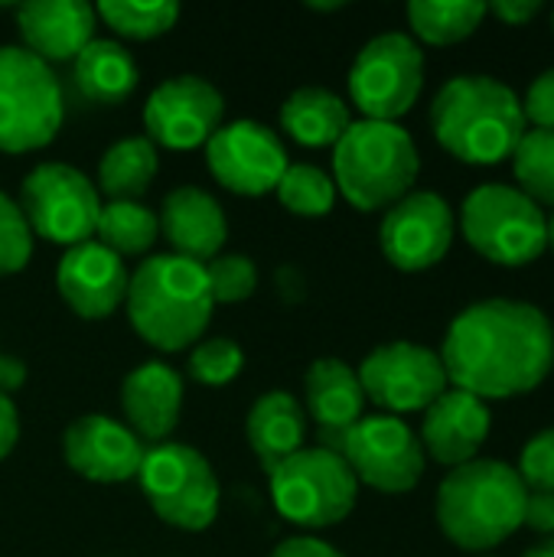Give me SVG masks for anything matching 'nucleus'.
<instances>
[{
    "label": "nucleus",
    "instance_id": "9b49d317",
    "mask_svg": "<svg viewBox=\"0 0 554 557\" xmlns=\"http://www.w3.org/2000/svg\"><path fill=\"white\" fill-rule=\"evenodd\" d=\"M16 206L33 235L72 248L95 235L101 193L82 170L49 160L23 176Z\"/></svg>",
    "mask_w": 554,
    "mask_h": 557
},
{
    "label": "nucleus",
    "instance_id": "473e14b6",
    "mask_svg": "<svg viewBox=\"0 0 554 557\" xmlns=\"http://www.w3.org/2000/svg\"><path fill=\"white\" fill-rule=\"evenodd\" d=\"M242 369H245V352L229 336L199 339L186 359V372L199 385H229L232 379L242 375Z\"/></svg>",
    "mask_w": 554,
    "mask_h": 557
},
{
    "label": "nucleus",
    "instance_id": "4c0bfd02",
    "mask_svg": "<svg viewBox=\"0 0 554 557\" xmlns=\"http://www.w3.org/2000/svg\"><path fill=\"white\" fill-rule=\"evenodd\" d=\"M522 529L535 535H554V493H529L526 496V512H522Z\"/></svg>",
    "mask_w": 554,
    "mask_h": 557
},
{
    "label": "nucleus",
    "instance_id": "393cba45",
    "mask_svg": "<svg viewBox=\"0 0 554 557\" xmlns=\"http://www.w3.org/2000/svg\"><path fill=\"white\" fill-rule=\"evenodd\" d=\"M349 124V104L323 85H300L281 104V131L304 147H333Z\"/></svg>",
    "mask_w": 554,
    "mask_h": 557
},
{
    "label": "nucleus",
    "instance_id": "72a5a7b5",
    "mask_svg": "<svg viewBox=\"0 0 554 557\" xmlns=\"http://www.w3.org/2000/svg\"><path fill=\"white\" fill-rule=\"evenodd\" d=\"M206 277L216 304H238L255 294L258 264L248 255H216L206 261Z\"/></svg>",
    "mask_w": 554,
    "mask_h": 557
},
{
    "label": "nucleus",
    "instance_id": "9d476101",
    "mask_svg": "<svg viewBox=\"0 0 554 557\" xmlns=\"http://www.w3.org/2000/svg\"><path fill=\"white\" fill-rule=\"evenodd\" d=\"M424 88V52L408 33L372 36L349 65V98L369 121H398Z\"/></svg>",
    "mask_w": 554,
    "mask_h": 557
},
{
    "label": "nucleus",
    "instance_id": "a19ab883",
    "mask_svg": "<svg viewBox=\"0 0 554 557\" xmlns=\"http://www.w3.org/2000/svg\"><path fill=\"white\" fill-rule=\"evenodd\" d=\"M16 441H20V411L13 398L0 392V460L13 454Z\"/></svg>",
    "mask_w": 554,
    "mask_h": 557
},
{
    "label": "nucleus",
    "instance_id": "f3484780",
    "mask_svg": "<svg viewBox=\"0 0 554 557\" xmlns=\"http://www.w3.org/2000/svg\"><path fill=\"white\" fill-rule=\"evenodd\" d=\"M147 444L118 418L82 414L62 434V457L72 473L91 483L137 480Z\"/></svg>",
    "mask_w": 554,
    "mask_h": 557
},
{
    "label": "nucleus",
    "instance_id": "ea45409f",
    "mask_svg": "<svg viewBox=\"0 0 554 557\" xmlns=\"http://www.w3.org/2000/svg\"><path fill=\"white\" fill-rule=\"evenodd\" d=\"M487 13H496L506 26H526L542 13V0H496Z\"/></svg>",
    "mask_w": 554,
    "mask_h": 557
},
{
    "label": "nucleus",
    "instance_id": "1a4fd4ad",
    "mask_svg": "<svg viewBox=\"0 0 554 557\" xmlns=\"http://www.w3.org/2000/svg\"><path fill=\"white\" fill-rule=\"evenodd\" d=\"M65 117L52 69L23 46H0V150L26 153L56 140Z\"/></svg>",
    "mask_w": 554,
    "mask_h": 557
},
{
    "label": "nucleus",
    "instance_id": "c03bdc74",
    "mask_svg": "<svg viewBox=\"0 0 554 557\" xmlns=\"http://www.w3.org/2000/svg\"><path fill=\"white\" fill-rule=\"evenodd\" d=\"M307 7H310V10H340L343 3H340V0H333V3H317V0H313V3H307Z\"/></svg>",
    "mask_w": 554,
    "mask_h": 557
},
{
    "label": "nucleus",
    "instance_id": "2eb2a0df",
    "mask_svg": "<svg viewBox=\"0 0 554 557\" xmlns=\"http://www.w3.org/2000/svg\"><path fill=\"white\" fill-rule=\"evenodd\" d=\"M457 219L444 196L431 189H411L392 209H385L379 225V245L392 268L418 274L441 264L454 245Z\"/></svg>",
    "mask_w": 554,
    "mask_h": 557
},
{
    "label": "nucleus",
    "instance_id": "7ed1b4c3",
    "mask_svg": "<svg viewBox=\"0 0 554 557\" xmlns=\"http://www.w3.org/2000/svg\"><path fill=\"white\" fill-rule=\"evenodd\" d=\"M212 307L206 264L173 251L147 255L127 281V320L160 352H183L206 339Z\"/></svg>",
    "mask_w": 554,
    "mask_h": 557
},
{
    "label": "nucleus",
    "instance_id": "c85d7f7f",
    "mask_svg": "<svg viewBox=\"0 0 554 557\" xmlns=\"http://www.w3.org/2000/svg\"><path fill=\"white\" fill-rule=\"evenodd\" d=\"M487 16V3L480 0H411L408 23L418 39L431 46H454L477 33Z\"/></svg>",
    "mask_w": 554,
    "mask_h": 557
},
{
    "label": "nucleus",
    "instance_id": "f03ea898",
    "mask_svg": "<svg viewBox=\"0 0 554 557\" xmlns=\"http://www.w3.org/2000/svg\"><path fill=\"white\" fill-rule=\"evenodd\" d=\"M431 131L438 144L473 166L509 160L529 131L522 98L493 75H454L431 101Z\"/></svg>",
    "mask_w": 554,
    "mask_h": 557
},
{
    "label": "nucleus",
    "instance_id": "6ab92c4d",
    "mask_svg": "<svg viewBox=\"0 0 554 557\" xmlns=\"http://www.w3.org/2000/svg\"><path fill=\"white\" fill-rule=\"evenodd\" d=\"M304 411L317 424L320 447L340 454L346 434L366 418V392L356 369L336 356L313 359L304 375Z\"/></svg>",
    "mask_w": 554,
    "mask_h": 557
},
{
    "label": "nucleus",
    "instance_id": "79ce46f5",
    "mask_svg": "<svg viewBox=\"0 0 554 557\" xmlns=\"http://www.w3.org/2000/svg\"><path fill=\"white\" fill-rule=\"evenodd\" d=\"M26 375H29V372H26L23 359H16V356H7V352H0V392H3V395H10V392L23 388Z\"/></svg>",
    "mask_w": 554,
    "mask_h": 557
},
{
    "label": "nucleus",
    "instance_id": "f257e3e1",
    "mask_svg": "<svg viewBox=\"0 0 554 557\" xmlns=\"http://www.w3.org/2000/svg\"><path fill=\"white\" fill-rule=\"evenodd\" d=\"M438 356L451 388L480 401L529 395L552 375L554 326L535 304L490 297L454 317Z\"/></svg>",
    "mask_w": 554,
    "mask_h": 557
},
{
    "label": "nucleus",
    "instance_id": "a211bd4d",
    "mask_svg": "<svg viewBox=\"0 0 554 557\" xmlns=\"http://www.w3.org/2000/svg\"><path fill=\"white\" fill-rule=\"evenodd\" d=\"M131 271L121 255L88 238L82 245L65 248L56 268V287L62 300L82 320H104L118 307H124Z\"/></svg>",
    "mask_w": 554,
    "mask_h": 557
},
{
    "label": "nucleus",
    "instance_id": "4be33fe9",
    "mask_svg": "<svg viewBox=\"0 0 554 557\" xmlns=\"http://www.w3.org/2000/svg\"><path fill=\"white\" fill-rule=\"evenodd\" d=\"M157 219L173 255H183L199 264L222 255V245L229 238V219L219 199L206 193L202 186H189V183L173 186L163 196Z\"/></svg>",
    "mask_w": 554,
    "mask_h": 557
},
{
    "label": "nucleus",
    "instance_id": "a878e982",
    "mask_svg": "<svg viewBox=\"0 0 554 557\" xmlns=\"http://www.w3.org/2000/svg\"><path fill=\"white\" fill-rule=\"evenodd\" d=\"M72 75L78 91L98 104H118L137 88V62L118 39H91L72 59Z\"/></svg>",
    "mask_w": 554,
    "mask_h": 557
},
{
    "label": "nucleus",
    "instance_id": "39448f33",
    "mask_svg": "<svg viewBox=\"0 0 554 557\" xmlns=\"http://www.w3.org/2000/svg\"><path fill=\"white\" fill-rule=\"evenodd\" d=\"M421 173L415 137L398 121L359 117L333 144L336 193L359 212L392 209L405 199Z\"/></svg>",
    "mask_w": 554,
    "mask_h": 557
},
{
    "label": "nucleus",
    "instance_id": "bb28decb",
    "mask_svg": "<svg viewBox=\"0 0 554 557\" xmlns=\"http://www.w3.org/2000/svg\"><path fill=\"white\" fill-rule=\"evenodd\" d=\"M160 170L157 144L147 134L114 140L98 160V193L108 199H140Z\"/></svg>",
    "mask_w": 554,
    "mask_h": 557
},
{
    "label": "nucleus",
    "instance_id": "b1692460",
    "mask_svg": "<svg viewBox=\"0 0 554 557\" xmlns=\"http://www.w3.org/2000/svg\"><path fill=\"white\" fill-rule=\"evenodd\" d=\"M245 437L264 473L307 447V411L291 392H264L245 418Z\"/></svg>",
    "mask_w": 554,
    "mask_h": 557
},
{
    "label": "nucleus",
    "instance_id": "c756f323",
    "mask_svg": "<svg viewBox=\"0 0 554 557\" xmlns=\"http://www.w3.org/2000/svg\"><path fill=\"white\" fill-rule=\"evenodd\" d=\"M513 173L519 189L535 206L554 209V131L529 127L513 153Z\"/></svg>",
    "mask_w": 554,
    "mask_h": 557
},
{
    "label": "nucleus",
    "instance_id": "cd10ccee",
    "mask_svg": "<svg viewBox=\"0 0 554 557\" xmlns=\"http://www.w3.org/2000/svg\"><path fill=\"white\" fill-rule=\"evenodd\" d=\"M160 238V219L140 199H108L101 202L95 242L111 248L121 258L147 255Z\"/></svg>",
    "mask_w": 554,
    "mask_h": 557
},
{
    "label": "nucleus",
    "instance_id": "58836bf2",
    "mask_svg": "<svg viewBox=\"0 0 554 557\" xmlns=\"http://www.w3.org/2000/svg\"><path fill=\"white\" fill-rule=\"evenodd\" d=\"M268 557H343L330 542L317 539V535H294L284 539Z\"/></svg>",
    "mask_w": 554,
    "mask_h": 557
},
{
    "label": "nucleus",
    "instance_id": "f8f14e48",
    "mask_svg": "<svg viewBox=\"0 0 554 557\" xmlns=\"http://www.w3.org/2000/svg\"><path fill=\"white\" fill-rule=\"evenodd\" d=\"M366 401L379 405L382 414L428 411L447 388L444 362L434 349L408 339L376 346L356 369Z\"/></svg>",
    "mask_w": 554,
    "mask_h": 557
},
{
    "label": "nucleus",
    "instance_id": "aec40b11",
    "mask_svg": "<svg viewBox=\"0 0 554 557\" xmlns=\"http://www.w3.org/2000/svg\"><path fill=\"white\" fill-rule=\"evenodd\" d=\"M490 428H493V414L487 401H480L470 392L447 388L424 411L418 441L424 447V457H434L438 463L454 470L477 460L480 447L490 437Z\"/></svg>",
    "mask_w": 554,
    "mask_h": 557
},
{
    "label": "nucleus",
    "instance_id": "e433bc0d",
    "mask_svg": "<svg viewBox=\"0 0 554 557\" xmlns=\"http://www.w3.org/2000/svg\"><path fill=\"white\" fill-rule=\"evenodd\" d=\"M522 111H526L529 127L554 131V69H545L542 75L532 78L522 98Z\"/></svg>",
    "mask_w": 554,
    "mask_h": 557
},
{
    "label": "nucleus",
    "instance_id": "4468645a",
    "mask_svg": "<svg viewBox=\"0 0 554 557\" xmlns=\"http://www.w3.org/2000/svg\"><path fill=\"white\" fill-rule=\"evenodd\" d=\"M206 166L219 186L238 196L274 193L291 166L287 147L278 131L261 121L238 117L222 124L206 140Z\"/></svg>",
    "mask_w": 554,
    "mask_h": 557
},
{
    "label": "nucleus",
    "instance_id": "ddd939ff",
    "mask_svg": "<svg viewBox=\"0 0 554 557\" xmlns=\"http://www.w3.org/2000/svg\"><path fill=\"white\" fill-rule=\"evenodd\" d=\"M340 457L349 463L359 486L389 496L411 493L428 467L418 434L395 414H366L343 441Z\"/></svg>",
    "mask_w": 554,
    "mask_h": 557
},
{
    "label": "nucleus",
    "instance_id": "2f4dec72",
    "mask_svg": "<svg viewBox=\"0 0 554 557\" xmlns=\"http://www.w3.org/2000/svg\"><path fill=\"white\" fill-rule=\"evenodd\" d=\"M278 199L287 212L294 215H327L336 206V183L327 170L313 166V163H291L278 183Z\"/></svg>",
    "mask_w": 554,
    "mask_h": 557
},
{
    "label": "nucleus",
    "instance_id": "49530a36",
    "mask_svg": "<svg viewBox=\"0 0 554 557\" xmlns=\"http://www.w3.org/2000/svg\"><path fill=\"white\" fill-rule=\"evenodd\" d=\"M552 29H554V10H552Z\"/></svg>",
    "mask_w": 554,
    "mask_h": 557
},
{
    "label": "nucleus",
    "instance_id": "37998d69",
    "mask_svg": "<svg viewBox=\"0 0 554 557\" xmlns=\"http://www.w3.org/2000/svg\"><path fill=\"white\" fill-rule=\"evenodd\" d=\"M522 557H554V535L545 539V542H539L535 548H529Z\"/></svg>",
    "mask_w": 554,
    "mask_h": 557
},
{
    "label": "nucleus",
    "instance_id": "a18cd8bd",
    "mask_svg": "<svg viewBox=\"0 0 554 557\" xmlns=\"http://www.w3.org/2000/svg\"><path fill=\"white\" fill-rule=\"evenodd\" d=\"M549 248L554 251V212L549 215Z\"/></svg>",
    "mask_w": 554,
    "mask_h": 557
},
{
    "label": "nucleus",
    "instance_id": "0eeeda50",
    "mask_svg": "<svg viewBox=\"0 0 554 557\" xmlns=\"http://www.w3.org/2000/svg\"><path fill=\"white\" fill-rule=\"evenodd\" d=\"M271 503L304 532L333 529L349 519L359 499V480L349 463L327 447H304L268 473Z\"/></svg>",
    "mask_w": 554,
    "mask_h": 557
},
{
    "label": "nucleus",
    "instance_id": "7c9ffc66",
    "mask_svg": "<svg viewBox=\"0 0 554 557\" xmlns=\"http://www.w3.org/2000/svg\"><path fill=\"white\" fill-rule=\"evenodd\" d=\"M95 13L118 36H127V39H153V36H163L167 29H173V23L180 20V3L176 0H150V3H137V0H101L95 7Z\"/></svg>",
    "mask_w": 554,
    "mask_h": 557
},
{
    "label": "nucleus",
    "instance_id": "5701e85b",
    "mask_svg": "<svg viewBox=\"0 0 554 557\" xmlns=\"http://www.w3.org/2000/svg\"><path fill=\"white\" fill-rule=\"evenodd\" d=\"M98 13L85 0H29L16 7L23 49L36 59L69 62L95 39Z\"/></svg>",
    "mask_w": 554,
    "mask_h": 557
},
{
    "label": "nucleus",
    "instance_id": "c9c22d12",
    "mask_svg": "<svg viewBox=\"0 0 554 557\" xmlns=\"http://www.w3.org/2000/svg\"><path fill=\"white\" fill-rule=\"evenodd\" d=\"M516 473L529 493H554V428L539 431L522 447Z\"/></svg>",
    "mask_w": 554,
    "mask_h": 557
},
{
    "label": "nucleus",
    "instance_id": "412c9836",
    "mask_svg": "<svg viewBox=\"0 0 554 557\" xmlns=\"http://www.w3.org/2000/svg\"><path fill=\"white\" fill-rule=\"evenodd\" d=\"M121 408L124 424L144 444L153 447L170 441L183 411V375L160 359L131 369L121 385Z\"/></svg>",
    "mask_w": 554,
    "mask_h": 557
},
{
    "label": "nucleus",
    "instance_id": "dca6fc26",
    "mask_svg": "<svg viewBox=\"0 0 554 557\" xmlns=\"http://www.w3.org/2000/svg\"><path fill=\"white\" fill-rule=\"evenodd\" d=\"M225 98L202 75H173L160 82L144 104L147 137L170 150L206 147V140L222 127Z\"/></svg>",
    "mask_w": 554,
    "mask_h": 557
},
{
    "label": "nucleus",
    "instance_id": "f704fd0d",
    "mask_svg": "<svg viewBox=\"0 0 554 557\" xmlns=\"http://www.w3.org/2000/svg\"><path fill=\"white\" fill-rule=\"evenodd\" d=\"M33 258V232L7 193H0V274H16Z\"/></svg>",
    "mask_w": 554,
    "mask_h": 557
},
{
    "label": "nucleus",
    "instance_id": "6e6552de",
    "mask_svg": "<svg viewBox=\"0 0 554 557\" xmlns=\"http://www.w3.org/2000/svg\"><path fill=\"white\" fill-rule=\"evenodd\" d=\"M137 483L157 519L180 532H206L219 516V476L189 444L163 441L147 447Z\"/></svg>",
    "mask_w": 554,
    "mask_h": 557
},
{
    "label": "nucleus",
    "instance_id": "423d86ee",
    "mask_svg": "<svg viewBox=\"0 0 554 557\" xmlns=\"http://www.w3.org/2000/svg\"><path fill=\"white\" fill-rule=\"evenodd\" d=\"M460 232L480 258L500 268H526L549 248V215L509 183L477 186L460 206Z\"/></svg>",
    "mask_w": 554,
    "mask_h": 557
},
{
    "label": "nucleus",
    "instance_id": "20e7f679",
    "mask_svg": "<svg viewBox=\"0 0 554 557\" xmlns=\"http://www.w3.org/2000/svg\"><path fill=\"white\" fill-rule=\"evenodd\" d=\"M526 483L503 460H470L447 470L438 486V525L460 552H490L522 529Z\"/></svg>",
    "mask_w": 554,
    "mask_h": 557
}]
</instances>
